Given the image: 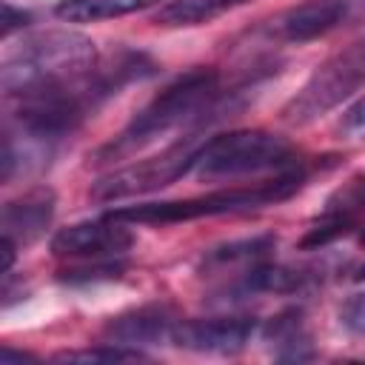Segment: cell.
I'll return each instance as SVG.
<instances>
[{"label": "cell", "instance_id": "obj_1", "mask_svg": "<svg viewBox=\"0 0 365 365\" xmlns=\"http://www.w3.org/2000/svg\"><path fill=\"white\" fill-rule=\"evenodd\" d=\"M97 68V48L77 31H40L26 37L0 66V88L9 97H29L86 80Z\"/></svg>", "mask_w": 365, "mask_h": 365}, {"label": "cell", "instance_id": "obj_2", "mask_svg": "<svg viewBox=\"0 0 365 365\" xmlns=\"http://www.w3.org/2000/svg\"><path fill=\"white\" fill-rule=\"evenodd\" d=\"M302 185V171L288 168L279 177L259 182L254 188H225V191H211L188 200H165V202H140V205H125L108 211V217L123 220V222H185L197 217H217V214H237L248 208H262L279 200H288L297 188Z\"/></svg>", "mask_w": 365, "mask_h": 365}, {"label": "cell", "instance_id": "obj_3", "mask_svg": "<svg viewBox=\"0 0 365 365\" xmlns=\"http://www.w3.org/2000/svg\"><path fill=\"white\" fill-rule=\"evenodd\" d=\"M217 91H220V74L214 68L185 71L171 86H165L143 111H137V117L125 125V131L120 134L117 145H111V151L151 143L160 134L188 120H202L205 108H211V103L217 100Z\"/></svg>", "mask_w": 365, "mask_h": 365}, {"label": "cell", "instance_id": "obj_4", "mask_svg": "<svg viewBox=\"0 0 365 365\" xmlns=\"http://www.w3.org/2000/svg\"><path fill=\"white\" fill-rule=\"evenodd\" d=\"M291 160L294 151L285 137L259 128H242L217 134L197 145L191 157V171L202 177H237L268 168H285Z\"/></svg>", "mask_w": 365, "mask_h": 365}, {"label": "cell", "instance_id": "obj_5", "mask_svg": "<svg viewBox=\"0 0 365 365\" xmlns=\"http://www.w3.org/2000/svg\"><path fill=\"white\" fill-rule=\"evenodd\" d=\"M365 86V37L345 46L342 51L331 54L305 86L285 103L282 120L291 125H308L348 100L354 91Z\"/></svg>", "mask_w": 365, "mask_h": 365}, {"label": "cell", "instance_id": "obj_6", "mask_svg": "<svg viewBox=\"0 0 365 365\" xmlns=\"http://www.w3.org/2000/svg\"><path fill=\"white\" fill-rule=\"evenodd\" d=\"M194 143H177L171 148H165L157 157L140 160L134 165H125L120 171H111L106 177H100L91 185V200L97 202H114V200H125V197H140L157 188L171 185L174 180H180L182 174L191 171V157H194Z\"/></svg>", "mask_w": 365, "mask_h": 365}, {"label": "cell", "instance_id": "obj_7", "mask_svg": "<svg viewBox=\"0 0 365 365\" xmlns=\"http://www.w3.org/2000/svg\"><path fill=\"white\" fill-rule=\"evenodd\" d=\"M131 242L134 237L123 225V220L106 214L103 220H86L60 228L51 237V251L57 257H74V259H114L125 254Z\"/></svg>", "mask_w": 365, "mask_h": 365}, {"label": "cell", "instance_id": "obj_8", "mask_svg": "<svg viewBox=\"0 0 365 365\" xmlns=\"http://www.w3.org/2000/svg\"><path fill=\"white\" fill-rule=\"evenodd\" d=\"M257 322L251 317H208V319H177L171 342L197 354H234L254 336Z\"/></svg>", "mask_w": 365, "mask_h": 365}, {"label": "cell", "instance_id": "obj_9", "mask_svg": "<svg viewBox=\"0 0 365 365\" xmlns=\"http://www.w3.org/2000/svg\"><path fill=\"white\" fill-rule=\"evenodd\" d=\"M354 0H305L299 6H291L277 20H271V34L288 43H308L331 29H336L351 14Z\"/></svg>", "mask_w": 365, "mask_h": 365}, {"label": "cell", "instance_id": "obj_10", "mask_svg": "<svg viewBox=\"0 0 365 365\" xmlns=\"http://www.w3.org/2000/svg\"><path fill=\"white\" fill-rule=\"evenodd\" d=\"M174 325H177V317L165 305H140V308L111 317L103 328V336L106 342H117L128 348L157 345V342L171 339Z\"/></svg>", "mask_w": 365, "mask_h": 365}, {"label": "cell", "instance_id": "obj_11", "mask_svg": "<svg viewBox=\"0 0 365 365\" xmlns=\"http://www.w3.org/2000/svg\"><path fill=\"white\" fill-rule=\"evenodd\" d=\"M54 217V191L51 188H31L29 194L11 200L3 205L0 228L6 237H11L17 245L34 242Z\"/></svg>", "mask_w": 365, "mask_h": 365}, {"label": "cell", "instance_id": "obj_12", "mask_svg": "<svg viewBox=\"0 0 365 365\" xmlns=\"http://www.w3.org/2000/svg\"><path fill=\"white\" fill-rule=\"evenodd\" d=\"M245 3L251 0H168L154 14V23L157 26H200Z\"/></svg>", "mask_w": 365, "mask_h": 365}, {"label": "cell", "instance_id": "obj_13", "mask_svg": "<svg viewBox=\"0 0 365 365\" xmlns=\"http://www.w3.org/2000/svg\"><path fill=\"white\" fill-rule=\"evenodd\" d=\"M160 0H60L54 6V14L68 23H94L108 17H123L140 9H148Z\"/></svg>", "mask_w": 365, "mask_h": 365}, {"label": "cell", "instance_id": "obj_14", "mask_svg": "<svg viewBox=\"0 0 365 365\" xmlns=\"http://www.w3.org/2000/svg\"><path fill=\"white\" fill-rule=\"evenodd\" d=\"M265 336H268V342H274L279 348V359H308L311 356V342L302 328V314L297 308L274 317L265 328Z\"/></svg>", "mask_w": 365, "mask_h": 365}, {"label": "cell", "instance_id": "obj_15", "mask_svg": "<svg viewBox=\"0 0 365 365\" xmlns=\"http://www.w3.org/2000/svg\"><path fill=\"white\" fill-rule=\"evenodd\" d=\"M305 274L294 271V268H285V265H257L245 274L242 279V288L245 291H265V294H285V291H297L302 285Z\"/></svg>", "mask_w": 365, "mask_h": 365}, {"label": "cell", "instance_id": "obj_16", "mask_svg": "<svg viewBox=\"0 0 365 365\" xmlns=\"http://www.w3.org/2000/svg\"><path fill=\"white\" fill-rule=\"evenodd\" d=\"M57 362H137L145 359L143 351L128 348V345H117V342H106L103 348H80V351H63L54 356Z\"/></svg>", "mask_w": 365, "mask_h": 365}, {"label": "cell", "instance_id": "obj_17", "mask_svg": "<svg viewBox=\"0 0 365 365\" xmlns=\"http://www.w3.org/2000/svg\"><path fill=\"white\" fill-rule=\"evenodd\" d=\"M274 248V237H251V240H240V242H228L220 248H211L205 262L208 265H225V262H240V259H257L265 251Z\"/></svg>", "mask_w": 365, "mask_h": 365}, {"label": "cell", "instance_id": "obj_18", "mask_svg": "<svg viewBox=\"0 0 365 365\" xmlns=\"http://www.w3.org/2000/svg\"><path fill=\"white\" fill-rule=\"evenodd\" d=\"M359 208H365V171L351 177L345 185H339L325 202L328 214H351L354 217Z\"/></svg>", "mask_w": 365, "mask_h": 365}, {"label": "cell", "instance_id": "obj_19", "mask_svg": "<svg viewBox=\"0 0 365 365\" xmlns=\"http://www.w3.org/2000/svg\"><path fill=\"white\" fill-rule=\"evenodd\" d=\"M120 271H123V262L97 259V265H91V268H66V271H60V279L68 282V285H86V282L120 277Z\"/></svg>", "mask_w": 365, "mask_h": 365}, {"label": "cell", "instance_id": "obj_20", "mask_svg": "<svg viewBox=\"0 0 365 365\" xmlns=\"http://www.w3.org/2000/svg\"><path fill=\"white\" fill-rule=\"evenodd\" d=\"M339 322L345 331L362 336L365 334V294H351L339 308Z\"/></svg>", "mask_w": 365, "mask_h": 365}, {"label": "cell", "instance_id": "obj_21", "mask_svg": "<svg viewBox=\"0 0 365 365\" xmlns=\"http://www.w3.org/2000/svg\"><path fill=\"white\" fill-rule=\"evenodd\" d=\"M31 17L26 14V11H20V9H14L9 0L3 3V37H9L14 29H20V26H26Z\"/></svg>", "mask_w": 365, "mask_h": 365}, {"label": "cell", "instance_id": "obj_22", "mask_svg": "<svg viewBox=\"0 0 365 365\" xmlns=\"http://www.w3.org/2000/svg\"><path fill=\"white\" fill-rule=\"evenodd\" d=\"M14 251H17V242L3 234V240H0V254H3L0 274H3V277H9V271H11V265H14Z\"/></svg>", "mask_w": 365, "mask_h": 365}, {"label": "cell", "instance_id": "obj_23", "mask_svg": "<svg viewBox=\"0 0 365 365\" xmlns=\"http://www.w3.org/2000/svg\"><path fill=\"white\" fill-rule=\"evenodd\" d=\"M342 123H345L348 128H359V125H365V97H362V100H356V103L345 111Z\"/></svg>", "mask_w": 365, "mask_h": 365}, {"label": "cell", "instance_id": "obj_24", "mask_svg": "<svg viewBox=\"0 0 365 365\" xmlns=\"http://www.w3.org/2000/svg\"><path fill=\"white\" fill-rule=\"evenodd\" d=\"M31 359H34L31 354H26V351H14V348H9V345L0 351V362H3V365H11V362H31Z\"/></svg>", "mask_w": 365, "mask_h": 365}]
</instances>
